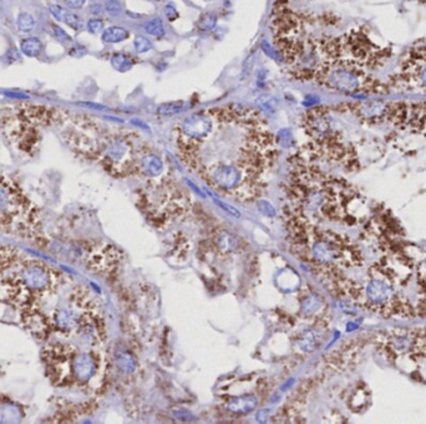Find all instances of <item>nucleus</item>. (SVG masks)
I'll use <instances>...</instances> for the list:
<instances>
[{
	"instance_id": "nucleus-1",
	"label": "nucleus",
	"mask_w": 426,
	"mask_h": 424,
	"mask_svg": "<svg viewBox=\"0 0 426 424\" xmlns=\"http://www.w3.org/2000/svg\"><path fill=\"white\" fill-rule=\"evenodd\" d=\"M213 128L211 118L204 114H193L186 117L182 122V131L184 135L193 140L206 137Z\"/></svg>"
},
{
	"instance_id": "nucleus-2",
	"label": "nucleus",
	"mask_w": 426,
	"mask_h": 424,
	"mask_svg": "<svg viewBox=\"0 0 426 424\" xmlns=\"http://www.w3.org/2000/svg\"><path fill=\"white\" fill-rule=\"evenodd\" d=\"M212 179L220 188L233 189L238 186L242 179V173L236 167L230 164H222L213 169Z\"/></svg>"
},
{
	"instance_id": "nucleus-3",
	"label": "nucleus",
	"mask_w": 426,
	"mask_h": 424,
	"mask_svg": "<svg viewBox=\"0 0 426 424\" xmlns=\"http://www.w3.org/2000/svg\"><path fill=\"white\" fill-rule=\"evenodd\" d=\"M22 280L28 289L43 290L49 284V271L39 265L29 266L22 272Z\"/></svg>"
},
{
	"instance_id": "nucleus-4",
	"label": "nucleus",
	"mask_w": 426,
	"mask_h": 424,
	"mask_svg": "<svg viewBox=\"0 0 426 424\" xmlns=\"http://www.w3.org/2000/svg\"><path fill=\"white\" fill-rule=\"evenodd\" d=\"M73 367L75 376L83 381L90 379L95 373V363L89 354L83 353L76 356L73 362Z\"/></svg>"
},
{
	"instance_id": "nucleus-5",
	"label": "nucleus",
	"mask_w": 426,
	"mask_h": 424,
	"mask_svg": "<svg viewBox=\"0 0 426 424\" xmlns=\"http://www.w3.org/2000/svg\"><path fill=\"white\" fill-rule=\"evenodd\" d=\"M49 10H50L51 15H53L58 22L65 23L66 25H69V27L73 28V29L79 30L81 29V27H83V22H81V19L79 18V15L69 12L68 9L60 7V5H56V4L50 5V7H49Z\"/></svg>"
},
{
	"instance_id": "nucleus-6",
	"label": "nucleus",
	"mask_w": 426,
	"mask_h": 424,
	"mask_svg": "<svg viewBox=\"0 0 426 424\" xmlns=\"http://www.w3.org/2000/svg\"><path fill=\"white\" fill-rule=\"evenodd\" d=\"M257 405V399L255 395H242L237 397L228 404V409L235 413H247L255 409Z\"/></svg>"
},
{
	"instance_id": "nucleus-7",
	"label": "nucleus",
	"mask_w": 426,
	"mask_h": 424,
	"mask_svg": "<svg viewBox=\"0 0 426 424\" xmlns=\"http://www.w3.org/2000/svg\"><path fill=\"white\" fill-rule=\"evenodd\" d=\"M130 37V33L121 27H110L104 29L101 35V40L106 44H117L126 40Z\"/></svg>"
},
{
	"instance_id": "nucleus-8",
	"label": "nucleus",
	"mask_w": 426,
	"mask_h": 424,
	"mask_svg": "<svg viewBox=\"0 0 426 424\" xmlns=\"http://www.w3.org/2000/svg\"><path fill=\"white\" fill-rule=\"evenodd\" d=\"M55 318L58 327H60L61 330L70 331L78 326V317L74 313V311L68 310V308H63V310L58 311Z\"/></svg>"
},
{
	"instance_id": "nucleus-9",
	"label": "nucleus",
	"mask_w": 426,
	"mask_h": 424,
	"mask_svg": "<svg viewBox=\"0 0 426 424\" xmlns=\"http://www.w3.org/2000/svg\"><path fill=\"white\" fill-rule=\"evenodd\" d=\"M20 50L25 56L37 58L43 51V43L38 38H27L20 44Z\"/></svg>"
},
{
	"instance_id": "nucleus-10",
	"label": "nucleus",
	"mask_w": 426,
	"mask_h": 424,
	"mask_svg": "<svg viewBox=\"0 0 426 424\" xmlns=\"http://www.w3.org/2000/svg\"><path fill=\"white\" fill-rule=\"evenodd\" d=\"M368 294L370 299L375 302H381L386 300L390 295V289L386 284L383 281H375L371 282L368 287Z\"/></svg>"
},
{
	"instance_id": "nucleus-11",
	"label": "nucleus",
	"mask_w": 426,
	"mask_h": 424,
	"mask_svg": "<svg viewBox=\"0 0 426 424\" xmlns=\"http://www.w3.org/2000/svg\"><path fill=\"white\" fill-rule=\"evenodd\" d=\"M111 65L119 73H127L135 65V61L130 55L124 53H116L111 56Z\"/></svg>"
},
{
	"instance_id": "nucleus-12",
	"label": "nucleus",
	"mask_w": 426,
	"mask_h": 424,
	"mask_svg": "<svg viewBox=\"0 0 426 424\" xmlns=\"http://www.w3.org/2000/svg\"><path fill=\"white\" fill-rule=\"evenodd\" d=\"M142 169L148 176L156 177L162 172L163 164L157 156H155V154H148V156L143 157Z\"/></svg>"
},
{
	"instance_id": "nucleus-13",
	"label": "nucleus",
	"mask_w": 426,
	"mask_h": 424,
	"mask_svg": "<svg viewBox=\"0 0 426 424\" xmlns=\"http://www.w3.org/2000/svg\"><path fill=\"white\" fill-rule=\"evenodd\" d=\"M218 17L216 13L207 12L199 17L198 22H197V27L201 32H212L216 27H217Z\"/></svg>"
},
{
	"instance_id": "nucleus-14",
	"label": "nucleus",
	"mask_w": 426,
	"mask_h": 424,
	"mask_svg": "<svg viewBox=\"0 0 426 424\" xmlns=\"http://www.w3.org/2000/svg\"><path fill=\"white\" fill-rule=\"evenodd\" d=\"M314 255L320 260H333L338 256V250L325 243H318L314 246Z\"/></svg>"
},
{
	"instance_id": "nucleus-15",
	"label": "nucleus",
	"mask_w": 426,
	"mask_h": 424,
	"mask_svg": "<svg viewBox=\"0 0 426 424\" xmlns=\"http://www.w3.org/2000/svg\"><path fill=\"white\" fill-rule=\"evenodd\" d=\"M186 104L183 101H176V102H167V104H162L158 106L157 114L161 116H173L181 114L182 111L186 110Z\"/></svg>"
},
{
	"instance_id": "nucleus-16",
	"label": "nucleus",
	"mask_w": 426,
	"mask_h": 424,
	"mask_svg": "<svg viewBox=\"0 0 426 424\" xmlns=\"http://www.w3.org/2000/svg\"><path fill=\"white\" fill-rule=\"evenodd\" d=\"M143 28H145L148 35H152L155 38H162L166 34L165 27H163V23L160 18H153V19L146 22Z\"/></svg>"
},
{
	"instance_id": "nucleus-17",
	"label": "nucleus",
	"mask_w": 426,
	"mask_h": 424,
	"mask_svg": "<svg viewBox=\"0 0 426 424\" xmlns=\"http://www.w3.org/2000/svg\"><path fill=\"white\" fill-rule=\"evenodd\" d=\"M17 28L22 33H30L35 28V19L29 13H20L17 18Z\"/></svg>"
},
{
	"instance_id": "nucleus-18",
	"label": "nucleus",
	"mask_w": 426,
	"mask_h": 424,
	"mask_svg": "<svg viewBox=\"0 0 426 424\" xmlns=\"http://www.w3.org/2000/svg\"><path fill=\"white\" fill-rule=\"evenodd\" d=\"M256 106L258 107L261 111L274 112L277 106H278V100H277L276 97L271 96V95H261V96L256 100Z\"/></svg>"
},
{
	"instance_id": "nucleus-19",
	"label": "nucleus",
	"mask_w": 426,
	"mask_h": 424,
	"mask_svg": "<svg viewBox=\"0 0 426 424\" xmlns=\"http://www.w3.org/2000/svg\"><path fill=\"white\" fill-rule=\"evenodd\" d=\"M133 48H135L136 53L145 54L148 53L150 50H152L153 46L152 43H151L147 38L142 37V35H137V37L135 38V40H133Z\"/></svg>"
},
{
	"instance_id": "nucleus-20",
	"label": "nucleus",
	"mask_w": 426,
	"mask_h": 424,
	"mask_svg": "<svg viewBox=\"0 0 426 424\" xmlns=\"http://www.w3.org/2000/svg\"><path fill=\"white\" fill-rule=\"evenodd\" d=\"M51 34H53V37L55 38L59 43L66 44L73 41V39H71L70 35H69L68 33L63 29V28L59 27V25H55V24L51 25Z\"/></svg>"
},
{
	"instance_id": "nucleus-21",
	"label": "nucleus",
	"mask_w": 426,
	"mask_h": 424,
	"mask_svg": "<svg viewBox=\"0 0 426 424\" xmlns=\"http://www.w3.org/2000/svg\"><path fill=\"white\" fill-rule=\"evenodd\" d=\"M105 10L111 17H119L122 13V4L120 0H105Z\"/></svg>"
},
{
	"instance_id": "nucleus-22",
	"label": "nucleus",
	"mask_w": 426,
	"mask_h": 424,
	"mask_svg": "<svg viewBox=\"0 0 426 424\" xmlns=\"http://www.w3.org/2000/svg\"><path fill=\"white\" fill-rule=\"evenodd\" d=\"M261 46H262V50H263V53L266 54V55L268 56V58H271L272 60L277 61V63H281V61H282L281 53H278V51H277L276 49H274L273 46H272L271 44L268 43V41L263 40V41H262V45Z\"/></svg>"
},
{
	"instance_id": "nucleus-23",
	"label": "nucleus",
	"mask_w": 426,
	"mask_h": 424,
	"mask_svg": "<svg viewBox=\"0 0 426 424\" xmlns=\"http://www.w3.org/2000/svg\"><path fill=\"white\" fill-rule=\"evenodd\" d=\"M117 361H119L120 367H121L124 371L131 372L135 369V362H133V358L130 356V354L127 353L120 354V356L117 357Z\"/></svg>"
},
{
	"instance_id": "nucleus-24",
	"label": "nucleus",
	"mask_w": 426,
	"mask_h": 424,
	"mask_svg": "<svg viewBox=\"0 0 426 424\" xmlns=\"http://www.w3.org/2000/svg\"><path fill=\"white\" fill-rule=\"evenodd\" d=\"M87 30L91 34H99V33L104 32V22L99 18H94L87 22Z\"/></svg>"
},
{
	"instance_id": "nucleus-25",
	"label": "nucleus",
	"mask_w": 426,
	"mask_h": 424,
	"mask_svg": "<svg viewBox=\"0 0 426 424\" xmlns=\"http://www.w3.org/2000/svg\"><path fill=\"white\" fill-rule=\"evenodd\" d=\"M258 208L267 217H274V215H276V209H274V207L272 204H269L268 202H266V200H261V202L258 203Z\"/></svg>"
},
{
	"instance_id": "nucleus-26",
	"label": "nucleus",
	"mask_w": 426,
	"mask_h": 424,
	"mask_svg": "<svg viewBox=\"0 0 426 424\" xmlns=\"http://www.w3.org/2000/svg\"><path fill=\"white\" fill-rule=\"evenodd\" d=\"M218 245L222 250H227L232 246V236L227 233H222L218 236Z\"/></svg>"
},
{
	"instance_id": "nucleus-27",
	"label": "nucleus",
	"mask_w": 426,
	"mask_h": 424,
	"mask_svg": "<svg viewBox=\"0 0 426 424\" xmlns=\"http://www.w3.org/2000/svg\"><path fill=\"white\" fill-rule=\"evenodd\" d=\"M213 200H215V203L216 204L218 205V207H221L222 208L223 210H225V212H227V213H230L231 215H235V217H241V214H240V212H238L237 209H236V208H233L232 205H230V204H227V203H223V202H221L220 199H217V198H213Z\"/></svg>"
},
{
	"instance_id": "nucleus-28",
	"label": "nucleus",
	"mask_w": 426,
	"mask_h": 424,
	"mask_svg": "<svg viewBox=\"0 0 426 424\" xmlns=\"http://www.w3.org/2000/svg\"><path fill=\"white\" fill-rule=\"evenodd\" d=\"M320 302L319 300L317 299V297H309V299H307L304 301V304H303V307H304V311H307V312H310V311H314L315 308L319 307Z\"/></svg>"
},
{
	"instance_id": "nucleus-29",
	"label": "nucleus",
	"mask_w": 426,
	"mask_h": 424,
	"mask_svg": "<svg viewBox=\"0 0 426 424\" xmlns=\"http://www.w3.org/2000/svg\"><path fill=\"white\" fill-rule=\"evenodd\" d=\"M302 347L304 349H308V351L313 349V347H314V337H313V335L310 332L305 333L304 338H303L302 341Z\"/></svg>"
},
{
	"instance_id": "nucleus-30",
	"label": "nucleus",
	"mask_w": 426,
	"mask_h": 424,
	"mask_svg": "<svg viewBox=\"0 0 426 424\" xmlns=\"http://www.w3.org/2000/svg\"><path fill=\"white\" fill-rule=\"evenodd\" d=\"M165 15L167 17L168 20H176L178 18V13H177L176 8L173 4H167L165 7Z\"/></svg>"
},
{
	"instance_id": "nucleus-31",
	"label": "nucleus",
	"mask_w": 426,
	"mask_h": 424,
	"mask_svg": "<svg viewBox=\"0 0 426 424\" xmlns=\"http://www.w3.org/2000/svg\"><path fill=\"white\" fill-rule=\"evenodd\" d=\"M64 3L69 9H81L86 0H64Z\"/></svg>"
},
{
	"instance_id": "nucleus-32",
	"label": "nucleus",
	"mask_w": 426,
	"mask_h": 424,
	"mask_svg": "<svg viewBox=\"0 0 426 424\" xmlns=\"http://www.w3.org/2000/svg\"><path fill=\"white\" fill-rule=\"evenodd\" d=\"M173 414H174V417H176L177 419H179V420H191V419H193V415H192L191 413L188 412V410L179 409V410H176V412H173Z\"/></svg>"
},
{
	"instance_id": "nucleus-33",
	"label": "nucleus",
	"mask_w": 426,
	"mask_h": 424,
	"mask_svg": "<svg viewBox=\"0 0 426 424\" xmlns=\"http://www.w3.org/2000/svg\"><path fill=\"white\" fill-rule=\"evenodd\" d=\"M81 106L87 107V109H92V110H99V111H105V110H109L106 106H104V105H99V104H92V102H81Z\"/></svg>"
},
{
	"instance_id": "nucleus-34",
	"label": "nucleus",
	"mask_w": 426,
	"mask_h": 424,
	"mask_svg": "<svg viewBox=\"0 0 426 424\" xmlns=\"http://www.w3.org/2000/svg\"><path fill=\"white\" fill-rule=\"evenodd\" d=\"M90 13L94 15H100L102 13V7L100 4H92L90 7Z\"/></svg>"
},
{
	"instance_id": "nucleus-35",
	"label": "nucleus",
	"mask_w": 426,
	"mask_h": 424,
	"mask_svg": "<svg viewBox=\"0 0 426 424\" xmlns=\"http://www.w3.org/2000/svg\"><path fill=\"white\" fill-rule=\"evenodd\" d=\"M131 122H132V125H136V126H138V127L140 128H142V130H147V131H150V127H148L147 125H146L145 122H142V121H140V120H136V118H133L132 121H131Z\"/></svg>"
},
{
	"instance_id": "nucleus-36",
	"label": "nucleus",
	"mask_w": 426,
	"mask_h": 424,
	"mask_svg": "<svg viewBox=\"0 0 426 424\" xmlns=\"http://www.w3.org/2000/svg\"><path fill=\"white\" fill-rule=\"evenodd\" d=\"M155 2H161V0H155Z\"/></svg>"
},
{
	"instance_id": "nucleus-37",
	"label": "nucleus",
	"mask_w": 426,
	"mask_h": 424,
	"mask_svg": "<svg viewBox=\"0 0 426 424\" xmlns=\"http://www.w3.org/2000/svg\"><path fill=\"white\" fill-rule=\"evenodd\" d=\"M209 2H212V0H209Z\"/></svg>"
}]
</instances>
